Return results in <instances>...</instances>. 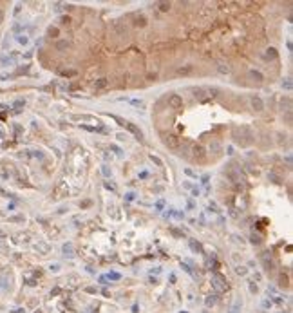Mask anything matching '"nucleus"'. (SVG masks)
Masks as SVG:
<instances>
[{"mask_svg":"<svg viewBox=\"0 0 293 313\" xmlns=\"http://www.w3.org/2000/svg\"><path fill=\"white\" fill-rule=\"evenodd\" d=\"M194 154H196V156H199V158H203V154H204L203 147H199V145H197V147H194Z\"/></svg>","mask_w":293,"mask_h":313,"instance_id":"7","label":"nucleus"},{"mask_svg":"<svg viewBox=\"0 0 293 313\" xmlns=\"http://www.w3.org/2000/svg\"><path fill=\"white\" fill-rule=\"evenodd\" d=\"M214 302H215V299H214V297H212V299H206V306H212Z\"/></svg>","mask_w":293,"mask_h":313,"instance_id":"17","label":"nucleus"},{"mask_svg":"<svg viewBox=\"0 0 293 313\" xmlns=\"http://www.w3.org/2000/svg\"><path fill=\"white\" fill-rule=\"evenodd\" d=\"M107 277H109V279H112V280H116V279H120V273H109Z\"/></svg>","mask_w":293,"mask_h":313,"instance_id":"13","label":"nucleus"},{"mask_svg":"<svg viewBox=\"0 0 293 313\" xmlns=\"http://www.w3.org/2000/svg\"><path fill=\"white\" fill-rule=\"evenodd\" d=\"M2 16H4V14H2V11H0V20H2Z\"/></svg>","mask_w":293,"mask_h":313,"instance_id":"22","label":"nucleus"},{"mask_svg":"<svg viewBox=\"0 0 293 313\" xmlns=\"http://www.w3.org/2000/svg\"><path fill=\"white\" fill-rule=\"evenodd\" d=\"M250 74H252V78H255L257 82H260V80H262V74H260L259 71H250Z\"/></svg>","mask_w":293,"mask_h":313,"instance_id":"6","label":"nucleus"},{"mask_svg":"<svg viewBox=\"0 0 293 313\" xmlns=\"http://www.w3.org/2000/svg\"><path fill=\"white\" fill-rule=\"evenodd\" d=\"M49 34H54V36H56V34H58V29H49Z\"/></svg>","mask_w":293,"mask_h":313,"instance_id":"18","label":"nucleus"},{"mask_svg":"<svg viewBox=\"0 0 293 313\" xmlns=\"http://www.w3.org/2000/svg\"><path fill=\"white\" fill-rule=\"evenodd\" d=\"M150 159H152V161H156V163H158L159 166H161V165H163V163H161V159H159V158H154V156H150Z\"/></svg>","mask_w":293,"mask_h":313,"instance_id":"15","label":"nucleus"},{"mask_svg":"<svg viewBox=\"0 0 293 313\" xmlns=\"http://www.w3.org/2000/svg\"><path fill=\"white\" fill-rule=\"evenodd\" d=\"M163 204H165V203H163V201H159V203H158V204H156V208H158V210H161V208H163Z\"/></svg>","mask_w":293,"mask_h":313,"instance_id":"20","label":"nucleus"},{"mask_svg":"<svg viewBox=\"0 0 293 313\" xmlns=\"http://www.w3.org/2000/svg\"><path fill=\"white\" fill-rule=\"evenodd\" d=\"M116 120H118V118H116ZM118 121H121V125H125V127H127L128 130L134 134V136H136L138 140H143V132H141V130H140V128H138L134 123H130V121H123V120H118Z\"/></svg>","mask_w":293,"mask_h":313,"instance_id":"1","label":"nucleus"},{"mask_svg":"<svg viewBox=\"0 0 293 313\" xmlns=\"http://www.w3.org/2000/svg\"><path fill=\"white\" fill-rule=\"evenodd\" d=\"M282 85L286 87V89H291V82H286V83H282Z\"/></svg>","mask_w":293,"mask_h":313,"instance_id":"21","label":"nucleus"},{"mask_svg":"<svg viewBox=\"0 0 293 313\" xmlns=\"http://www.w3.org/2000/svg\"><path fill=\"white\" fill-rule=\"evenodd\" d=\"M165 145L170 148H177L179 147V138H176V136H166L165 138Z\"/></svg>","mask_w":293,"mask_h":313,"instance_id":"3","label":"nucleus"},{"mask_svg":"<svg viewBox=\"0 0 293 313\" xmlns=\"http://www.w3.org/2000/svg\"><path fill=\"white\" fill-rule=\"evenodd\" d=\"M168 105H170L172 109H179V107H183V100L177 94H172L170 98H168Z\"/></svg>","mask_w":293,"mask_h":313,"instance_id":"2","label":"nucleus"},{"mask_svg":"<svg viewBox=\"0 0 293 313\" xmlns=\"http://www.w3.org/2000/svg\"><path fill=\"white\" fill-rule=\"evenodd\" d=\"M252 107L255 110H262V100H260V98H257V96H252Z\"/></svg>","mask_w":293,"mask_h":313,"instance_id":"4","label":"nucleus"},{"mask_svg":"<svg viewBox=\"0 0 293 313\" xmlns=\"http://www.w3.org/2000/svg\"><path fill=\"white\" fill-rule=\"evenodd\" d=\"M190 246L194 248V250H201V244H199V242H194V241H190Z\"/></svg>","mask_w":293,"mask_h":313,"instance_id":"11","label":"nucleus"},{"mask_svg":"<svg viewBox=\"0 0 293 313\" xmlns=\"http://www.w3.org/2000/svg\"><path fill=\"white\" fill-rule=\"evenodd\" d=\"M190 71H192V67L188 65V67H184V69H179L177 72H179V74H186V72H190Z\"/></svg>","mask_w":293,"mask_h":313,"instance_id":"10","label":"nucleus"},{"mask_svg":"<svg viewBox=\"0 0 293 313\" xmlns=\"http://www.w3.org/2000/svg\"><path fill=\"white\" fill-rule=\"evenodd\" d=\"M107 83H109V82H107L105 78H100V80L94 83V89H103V87H107Z\"/></svg>","mask_w":293,"mask_h":313,"instance_id":"5","label":"nucleus"},{"mask_svg":"<svg viewBox=\"0 0 293 313\" xmlns=\"http://www.w3.org/2000/svg\"><path fill=\"white\" fill-rule=\"evenodd\" d=\"M159 6H161V11H168V7H170V4H166V2H161Z\"/></svg>","mask_w":293,"mask_h":313,"instance_id":"12","label":"nucleus"},{"mask_svg":"<svg viewBox=\"0 0 293 313\" xmlns=\"http://www.w3.org/2000/svg\"><path fill=\"white\" fill-rule=\"evenodd\" d=\"M16 40H18V42H20V44H22V45H26V44H27V42H29V40H27V38H26V36H24V34H22V36H18V38H16Z\"/></svg>","mask_w":293,"mask_h":313,"instance_id":"9","label":"nucleus"},{"mask_svg":"<svg viewBox=\"0 0 293 313\" xmlns=\"http://www.w3.org/2000/svg\"><path fill=\"white\" fill-rule=\"evenodd\" d=\"M219 71H221V72H228L230 69H228V67H222V65H221V67H219Z\"/></svg>","mask_w":293,"mask_h":313,"instance_id":"19","label":"nucleus"},{"mask_svg":"<svg viewBox=\"0 0 293 313\" xmlns=\"http://www.w3.org/2000/svg\"><path fill=\"white\" fill-rule=\"evenodd\" d=\"M250 292H252V293H257V286H255V284H253V282H252V284H250Z\"/></svg>","mask_w":293,"mask_h":313,"instance_id":"14","label":"nucleus"},{"mask_svg":"<svg viewBox=\"0 0 293 313\" xmlns=\"http://www.w3.org/2000/svg\"><path fill=\"white\" fill-rule=\"evenodd\" d=\"M235 272L239 273V275H246V268H244V266H239V268H237Z\"/></svg>","mask_w":293,"mask_h":313,"instance_id":"8","label":"nucleus"},{"mask_svg":"<svg viewBox=\"0 0 293 313\" xmlns=\"http://www.w3.org/2000/svg\"><path fill=\"white\" fill-rule=\"evenodd\" d=\"M67 47V42H60L58 44V49H65Z\"/></svg>","mask_w":293,"mask_h":313,"instance_id":"16","label":"nucleus"}]
</instances>
